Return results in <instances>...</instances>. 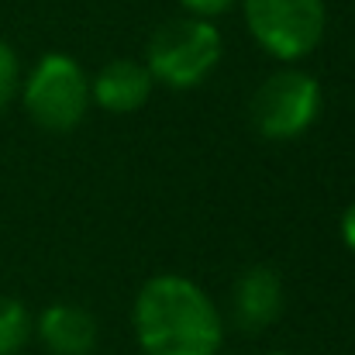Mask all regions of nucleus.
I'll return each instance as SVG.
<instances>
[{"instance_id":"6","label":"nucleus","mask_w":355,"mask_h":355,"mask_svg":"<svg viewBox=\"0 0 355 355\" xmlns=\"http://www.w3.org/2000/svg\"><path fill=\"white\" fill-rule=\"evenodd\" d=\"M283 311V283L269 266H252L238 276L232 290V314L241 331L269 328Z\"/></svg>"},{"instance_id":"10","label":"nucleus","mask_w":355,"mask_h":355,"mask_svg":"<svg viewBox=\"0 0 355 355\" xmlns=\"http://www.w3.org/2000/svg\"><path fill=\"white\" fill-rule=\"evenodd\" d=\"M17 76H21L17 55L7 42H0V107H7L10 97L17 94Z\"/></svg>"},{"instance_id":"11","label":"nucleus","mask_w":355,"mask_h":355,"mask_svg":"<svg viewBox=\"0 0 355 355\" xmlns=\"http://www.w3.org/2000/svg\"><path fill=\"white\" fill-rule=\"evenodd\" d=\"M183 3V10L187 14H193V17H221L225 10H232L238 0H180Z\"/></svg>"},{"instance_id":"7","label":"nucleus","mask_w":355,"mask_h":355,"mask_svg":"<svg viewBox=\"0 0 355 355\" xmlns=\"http://www.w3.org/2000/svg\"><path fill=\"white\" fill-rule=\"evenodd\" d=\"M152 87H155V80H152V73H148L145 62L114 59V62H107V66L94 76V83H90V101H97V104H101L104 111H111V114H131V111H138V107L148 101Z\"/></svg>"},{"instance_id":"9","label":"nucleus","mask_w":355,"mask_h":355,"mask_svg":"<svg viewBox=\"0 0 355 355\" xmlns=\"http://www.w3.org/2000/svg\"><path fill=\"white\" fill-rule=\"evenodd\" d=\"M31 335V318L14 297H0V355H14L24 349Z\"/></svg>"},{"instance_id":"12","label":"nucleus","mask_w":355,"mask_h":355,"mask_svg":"<svg viewBox=\"0 0 355 355\" xmlns=\"http://www.w3.org/2000/svg\"><path fill=\"white\" fill-rule=\"evenodd\" d=\"M342 241L355 252V200L345 207V214H342Z\"/></svg>"},{"instance_id":"8","label":"nucleus","mask_w":355,"mask_h":355,"mask_svg":"<svg viewBox=\"0 0 355 355\" xmlns=\"http://www.w3.org/2000/svg\"><path fill=\"white\" fill-rule=\"evenodd\" d=\"M38 338L52 355H90L97 345V321L76 304H52L35 321Z\"/></svg>"},{"instance_id":"1","label":"nucleus","mask_w":355,"mask_h":355,"mask_svg":"<svg viewBox=\"0 0 355 355\" xmlns=\"http://www.w3.org/2000/svg\"><path fill=\"white\" fill-rule=\"evenodd\" d=\"M135 335L145 355H218L225 324L197 283L155 276L135 297Z\"/></svg>"},{"instance_id":"2","label":"nucleus","mask_w":355,"mask_h":355,"mask_svg":"<svg viewBox=\"0 0 355 355\" xmlns=\"http://www.w3.org/2000/svg\"><path fill=\"white\" fill-rule=\"evenodd\" d=\"M221 59V31L207 17H173L148 38L145 66L155 83L190 90L204 83Z\"/></svg>"},{"instance_id":"3","label":"nucleus","mask_w":355,"mask_h":355,"mask_svg":"<svg viewBox=\"0 0 355 355\" xmlns=\"http://www.w3.org/2000/svg\"><path fill=\"white\" fill-rule=\"evenodd\" d=\"M245 24L269 55L293 62L321 45L328 7L324 0H245Z\"/></svg>"},{"instance_id":"5","label":"nucleus","mask_w":355,"mask_h":355,"mask_svg":"<svg viewBox=\"0 0 355 355\" xmlns=\"http://www.w3.org/2000/svg\"><path fill=\"white\" fill-rule=\"evenodd\" d=\"M321 111V87L300 69H279L259 83L252 97V124L262 138L290 141L304 135Z\"/></svg>"},{"instance_id":"4","label":"nucleus","mask_w":355,"mask_h":355,"mask_svg":"<svg viewBox=\"0 0 355 355\" xmlns=\"http://www.w3.org/2000/svg\"><path fill=\"white\" fill-rule=\"evenodd\" d=\"M24 107L45 131H73L90 107V80L76 59L52 52L24 80Z\"/></svg>"}]
</instances>
